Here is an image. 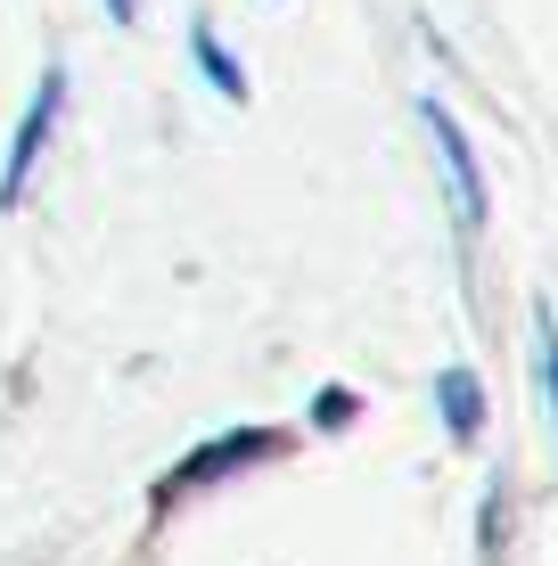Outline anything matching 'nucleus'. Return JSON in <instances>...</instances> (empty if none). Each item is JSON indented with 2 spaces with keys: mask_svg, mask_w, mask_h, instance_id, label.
<instances>
[{
  "mask_svg": "<svg viewBox=\"0 0 558 566\" xmlns=\"http://www.w3.org/2000/svg\"><path fill=\"white\" fill-rule=\"evenodd\" d=\"M435 402H444V427L468 443L476 419H485V402H476V378H468V369H444V378H435Z\"/></svg>",
  "mask_w": 558,
  "mask_h": 566,
  "instance_id": "5",
  "label": "nucleus"
},
{
  "mask_svg": "<svg viewBox=\"0 0 558 566\" xmlns=\"http://www.w3.org/2000/svg\"><path fill=\"white\" fill-rule=\"evenodd\" d=\"M107 17H115V25H131V0H107Z\"/></svg>",
  "mask_w": 558,
  "mask_h": 566,
  "instance_id": "7",
  "label": "nucleus"
},
{
  "mask_svg": "<svg viewBox=\"0 0 558 566\" xmlns=\"http://www.w3.org/2000/svg\"><path fill=\"white\" fill-rule=\"evenodd\" d=\"M57 107H66V66H50L42 83H33V99L25 115H17V140H9V165H0V198H25V181H33V156L50 148V132H57Z\"/></svg>",
  "mask_w": 558,
  "mask_h": 566,
  "instance_id": "2",
  "label": "nucleus"
},
{
  "mask_svg": "<svg viewBox=\"0 0 558 566\" xmlns=\"http://www.w3.org/2000/svg\"><path fill=\"white\" fill-rule=\"evenodd\" d=\"M419 124H428V148H435V165H444V189H452L460 230H485V165H476L460 115H452L444 99H419Z\"/></svg>",
  "mask_w": 558,
  "mask_h": 566,
  "instance_id": "1",
  "label": "nucleus"
},
{
  "mask_svg": "<svg viewBox=\"0 0 558 566\" xmlns=\"http://www.w3.org/2000/svg\"><path fill=\"white\" fill-rule=\"evenodd\" d=\"M263 452H272V436H263V427H255V436H222V443H206V460H189L181 476L165 484V493H189V484L222 476V468H246V460H263Z\"/></svg>",
  "mask_w": 558,
  "mask_h": 566,
  "instance_id": "3",
  "label": "nucleus"
},
{
  "mask_svg": "<svg viewBox=\"0 0 558 566\" xmlns=\"http://www.w3.org/2000/svg\"><path fill=\"white\" fill-rule=\"evenodd\" d=\"M543 402H550V427H558V312L543 304Z\"/></svg>",
  "mask_w": 558,
  "mask_h": 566,
  "instance_id": "6",
  "label": "nucleus"
},
{
  "mask_svg": "<svg viewBox=\"0 0 558 566\" xmlns=\"http://www.w3.org/2000/svg\"><path fill=\"white\" fill-rule=\"evenodd\" d=\"M189 50H198V74H206V83L222 91V99H246V74L230 66V50L214 42V25H206V17H198V25H189Z\"/></svg>",
  "mask_w": 558,
  "mask_h": 566,
  "instance_id": "4",
  "label": "nucleus"
}]
</instances>
